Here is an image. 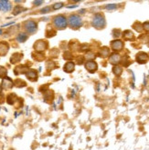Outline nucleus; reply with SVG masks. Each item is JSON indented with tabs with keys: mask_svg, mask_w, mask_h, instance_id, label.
<instances>
[{
	"mask_svg": "<svg viewBox=\"0 0 149 150\" xmlns=\"http://www.w3.org/2000/svg\"><path fill=\"white\" fill-rule=\"evenodd\" d=\"M13 85H14V83L9 77L3 78L1 86H2V88H4V89H9V88L13 87Z\"/></svg>",
	"mask_w": 149,
	"mask_h": 150,
	"instance_id": "nucleus-10",
	"label": "nucleus"
},
{
	"mask_svg": "<svg viewBox=\"0 0 149 150\" xmlns=\"http://www.w3.org/2000/svg\"><path fill=\"white\" fill-rule=\"evenodd\" d=\"M7 74V70L4 67H0V78H5Z\"/></svg>",
	"mask_w": 149,
	"mask_h": 150,
	"instance_id": "nucleus-24",
	"label": "nucleus"
},
{
	"mask_svg": "<svg viewBox=\"0 0 149 150\" xmlns=\"http://www.w3.org/2000/svg\"><path fill=\"white\" fill-rule=\"evenodd\" d=\"M12 5L9 1H0V11L2 12H8L11 10Z\"/></svg>",
	"mask_w": 149,
	"mask_h": 150,
	"instance_id": "nucleus-8",
	"label": "nucleus"
},
{
	"mask_svg": "<svg viewBox=\"0 0 149 150\" xmlns=\"http://www.w3.org/2000/svg\"><path fill=\"white\" fill-rule=\"evenodd\" d=\"M49 7H46V8H43L41 9V13H46V12H49Z\"/></svg>",
	"mask_w": 149,
	"mask_h": 150,
	"instance_id": "nucleus-36",
	"label": "nucleus"
},
{
	"mask_svg": "<svg viewBox=\"0 0 149 150\" xmlns=\"http://www.w3.org/2000/svg\"><path fill=\"white\" fill-rule=\"evenodd\" d=\"M7 103L9 104V105H13L15 103V101L16 100V96L15 94H10L9 96H7Z\"/></svg>",
	"mask_w": 149,
	"mask_h": 150,
	"instance_id": "nucleus-22",
	"label": "nucleus"
},
{
	"mask_svg": "<svg viewBox=\"0 0 149 150\" xmlns=\"http://www.w3.org/2000/svg\"><path fill=\"white\" fill-rule=\"evenodd\" d=\"M46 65H47L46 66L47 67V69H49V70H51V69L55 68V63L53 62V61H48Z\"/></svg>",
	"mask_w": 149,
	"mask_h": 150,
	"instance_id": "nucleus-27",
	"label": "nucleus"
},
{
	"mask_svg": "<svg viewBox=\"0 0 149 150\" xmlns=\"http://www.w3.org/2000/svg\"><path fill=\"white\" fill-rule=\"evenodd\" d=\"M47 48H48V43L45 40H38L34 45V49L36 50V52L39 53L45 51Z\"/></svg>",
	"mask_w": 149,
	"mask_h": 150,
	"instance_id": "nucleus-5",
	"label": "nucleus"
},
{
	"mask_svg": "<svg viewBox=\"0 0 149 150\" xmlns=\"http://www.w3.org/2000/svg\"><path fill=\"white\" fill-rule=\"evenodd\" d=\"M69 25L71 28H72L73 29H78L80 28L82 25V19L80 16L78 15H72L69 17Z\"/></svg>",
	"mask_w": 149,
	"mask_h": 150,
	"instance_id": "nucleus-2",
	"label": "nucleus"
},
{
	"mask_svg": "<svg viewBox=\"0 0 149 150\" xmlns=\"http://www.w3.org/2000/svg\"><path fill=\"white\" fill-rule=\"evenodd\" d=\"M92 25L96 29H102L106 25V21H105L104 16L102 14H96L92 18Z\"/></svg>",
	"mask_w": 149,
	"mask_h": 150,
	"instance_id": "nucleus-1",
	"label": "nucleus"
},
{
	"mask_svg": "<svg viewBox=\"0 0 149 150\" xmlns=\"http://www.w3.org/2000/svg\"><path fill=\"white\" fill-rule=\"evenodd\" d=\"M15 74L16 75H19V74H24V73H27L29 71V68L28 67H26V66H17L16 68H15Z\"/></svg>",
	"mask_w": 149,
	"mask_h": 150,
	"instance_id": "nucleus-14",
	"label": "nucleus"
},
{
	"mask_svg": "<svg viewBox=\"0 0 149 150\" xmlns=\"http://www.w3.org/2000/svg\"><path fill=\"white\" fill-rule=\"evenodd\" d=\"M55 34H56V31H55V30L49 29V31L47 32V37H48V38H51V37L55 36Z\"/></svg>",
	"mask_w": 149,
	"mask_h": 150,
	"instance_id": "nucleus-30",
	"label": "nucleus"
},
{
	"mask_svg": "<svg viewBox=\"0 0 149 150\" xmlns=\"http://www.w3.org/2000/svg\"><path fill=\"white\" fill-rule=\"evenodd\" d=\"M122 38H124L125 40H133L134 39V33L131 30H125L124 33H122Z\"/></svg>",
	"mask_w": 149,
	"mask_h": 150,
	"instance_id": "nucleus-17",
	"label": "nucleus"
},
{
	"mask_svg": "<svg viewBox=\"0 0 149 150\" xmlns=\"http://www.w3.org/2000/svg\"><path fill=\"white\" fill-rule=\"evenodd\" d=\"M9 49V46L6 42H0V56H6Z\"/></svg>",
	"mask_w": 149,
	"mask_h": 150,
	"instance_id": "nucleus-13",
	"label": "nucleus"
},
{
	"mask_svg": "<svg viewBox=\"0 0 149 150\" xmlns=\"http://www.w3.org/2000/svg\"><path fill=\"white\" fill-rule=\"evenodd\" d=\"M75 69V65L72 62H67L64 66V71L67 73H72L74 71Z\"/></svg>",
	"mask_w": 149,
	"mask_h": 150,
	"instance_id": "nucleus-16",
	"label": "nucleus"
},
{
	"mask_svg": "<svg viewBox=\"0 0 149 150\" xmlns=\"http://www.w3.org/2000/svg\"><path fill=\"white\" fill-rule=\"evenodd\" d=\"M116 8H117V6L116 5H108V6H106V9H108V10L116 9Z\"/></svg>",
	"mask_w": 149,
	"mask_h": 150,
	"instance_id": "nucleus-34",
	"label": "nucleus"
},
{
	"mask_svg": "<svg viewBox=\"0 0 149 150\" xmlns=\"http://www.w3.org/2000/svg\"><path fill=\"white\" fill-rule=\"evenodd\" d=\"M24 28L29 34H34L38 29L37 23L33 20H28L24 23Z\"/></svg>",
	"mask_w": 149,
	"mask_h": 150,
	"instance_id": "nucleus-4",
	"label": "nucleus"
},
{
	"mask_svg": "<svg viewBox=\"0 0 149 150\" xmlns=\"http://www.w3.org/2000/svg\"><path fill=\"white\" fill-rule=\"evenodd\" d=\"M62 6H63V3L59 2V3H56V4L53 6V8H54V9H59V8H61Z\"/></svg>",
	"mask_w": 149,
	"mask_h": 150,
	"instance_id": "nucleus-32",
	"label": "nucleus"
},
{
	"mask_svg": "<svg viewBox=\"0 0 149 150\" xmlns=\"http://www.w3.org/2000/svg\"><path fill=\"white\" fill-rule=\"evenodd\" d=\"M85 67H86V69L88 70V71H90L91 73H93L95 70H97V67H98V66H97V63L96 62H94V61H91V60H89L88 62H86V64H85Z\"/></svg>",
	"mask_w": 149,
	"mask_h": 150,
	"instance_id": "nucleus-9",
	"label": "nucleus"
},
{
	"mask_svg": "<svg viewBox=\"0 0 149 150\" xmlns=\"http://www.w3.org/2000/svg\"><path fill=\"white\" fill-rule=\"evenodd\" d=\"M95 57V55L93 54L92 52H88L87 54L85 55V58H87V59H91V61H92V59H93Z\"/></svg>",
	"mask_w": 149,
	"mask_h": 150,
	"instance_id": "nucleus-28",
	"label": "nucleus"
},
{
	"mask_svg": "<svg viewBox=\"0 0 149 150\" xmlns=\"http://www.w3.org/2000/svg\"><path fill=\"white\" fill-rule=\"evenodd\" d=\"M83 59H84V57H78V58H77V63L78 64H82Z\"/></svg>",
	"mask_w": 149,
	"mask_h": 150,
	"instance_id": "nucleus-35",
	"label": "nucleus"
},
{
	"mask_svg": "<svg viewBox=\"0 0 149 150\" xmlns=\"http://www.w3.org/2000/svg\"><path fill=\"white\" fill-rule=\"evenodd\" d=\"M63 57H64L65 59H72V53L69 52V51H66V52L64 53Z\"/></svg>",
	"mask_w": 149,
	"mask_h": 150,
	"instance_id": "nucleus-29",
	"label": "nucleus"
},
{
	"mask_svg": "<svg viewBox=\"0 0 149 150\" xmlns=\"http://www.w3.org/2000/svg\"><path fill=\"white\" fill-rule=\"evenodd\" d=\"M33 57L35 60H37V61H42V60H44L45 59V56L41 54V53H39V52H35L32 54Z\"/></svg>",
	"mask_w": 149,
	"mask_h": 150,
	"instance_id": "nucleus-19",
	"label": "nucleus"
},
{
	"mask_svg": "<svg viewBox=\"0 0 149 150\" xmlns=\"http://www.w3.org/2000/svg\"><path fill=\"white\" fill-rule=\"evenodd\" d=\"M15 86L17 87H23L26 86V83L23 80H21V79H16V80L15 81Z\"/></svg>",
	"mask_w": 149,
	"mask_h": 150,
	"instance_id": "nucleus-26",
	"label": "nucleus"
},
{
	"mask_svg": "<svg viewBox=\"0 0 149 150\" xmlns=\"http://www.w3.org/2000/svg\"><path fill=\"white\" fill-rule=\"evenodd\" d=\"M42 3H43L42 1H35V2H34L33 4H34L35 6H39V5H41Z\"/></svg>",
	"mask_w": 149,
	"mask_h": 150,
	"instance_id": "nucleus-37",
	"label": "nucleus"
},
{
	"mask_svg": "<svg viewBox=\"0 0 149 150\" xmlns=\"http://www.w3.org/2000/svg\"><path fill=\"white\" fill-rule=\"evenodd\" d=\"M26 76H27L29 80L31 81H37L38 79V73L36 70H33V69H30L29 71L26 73Z\"/></svg>",
	"mask_w": 149,
	"mask_h": 150,
	"instance_id": "nucleus-12",
	"label": "nucleus"
},
{
	"mask_svg": "<svg viewBox=\"0 0 149 150\" xmlns=\"http://www.w3.org/2000/svg\"><path fill=\"white\" fill-rule=\"evenodd\" d=\"M2 33H3V32H2V30H1V29H0V35H1Z\"/></svg>",
	"mask_w": 149,
	"mask_h": 150,
	"instance_id": "nucleus-39",
	"label": "nucleus"
},
{
	"mask_svg": "<svg viewBox=\"0 0 149 150\" xmlns=\"http://www.w3.org/2000/svg\"><path fill=\"white\" fill-rule=\"evenodd\" d=\"M28 35L26 33H19V35L16 36V41L19 43H24L26 40L28 39Z\"/></svg>",
	"mask_w": 149,
	"mask_h": 150,
	"instance_id": "nucleus-18",
	"label": "nucleus"
},
{
	"mask_svg": "<svg viewBox=\"0 0 149 150\" xmlns=\"http://www.w3.org/2000/svg\"><path fill=\"white\" fill-rule=\"evenodd\" d=\"M25 10H26L25 8H22V7H21V6H16L14 8L13 14H14V15H17V14H19V13H21V12L25 11Z\"/></svg>",
	"mask_w": 149,
	"mask_h": 150,
	"instance_id": "nucleus-25",
	"label": "nucleus"
},
{
	"mask_svg": "<svg viewBox=\"0 0 149 150\" xmlns=\"http://www.w3.org/2000/svg\"><path fill=\"white\" fill-rule=\"evenodd\" d=\"M21 58H22V54H19V53H15V54L12 55V57L10 58V62L12 64H16L21 60Z\"/></svg>",
	"mask_w": 149,
	"mask_h": 150,
	"instance_id": "nucleus-15",
	"label": "nucleus"
},
{
	"mask_svg": "<svg viewBox=\"0 0 149 150\" xmlns=\"http://www.w3.org/2000/svg\"><path fill=\"white\" fill-rule=\"evenodd\" d=\"M136 61L139 63V64H145L146 63L148 59H149V57L146 53H144V52H139L138 54L136 55V57H135Z\"/></svg>",
	"mask_w": 149,
	"mask_h": 150,
	"instance_id": "nucleus-6",
	"label": "nucleus"
},
{
	"mask_svg": "<svg viewBox=\"0 0 149 150\" xmlns=\"http://www.w3.org/2000/svg\"><path fill=\"white\" fill-rule=\"evenodd\" d=\"M120 61H121V56L119 54H117V53H113V54H112L109 57V62L112 65L116 66Z\"/></svg>",
	"mask_w": 149,
	"mask_h": 150,
	"instance_id": "nucleus-11",
	"label": "nucleus"
},
{
	"mask_svg": "<svg viewBox=\"0 0 149 150\" xmlns=\"http://www.w3.org/2000/svg\"><path fill=\"white\" fill-rule=\"evenodd\" d=\"M112 72L115 76H120L122 74V67L116 65V66H115L112 67Z\"/></svg>",
	"mask_w": 149,
	"mask_h": 150,
	"instance_id": "nucleus-20",
	"label": "nucleus"
},
{
	"mask_svg": "<svg viewBox=\"0 0 149 150\" xmlns=\"http://www.w3.org/2000/svg\"><path fill=\"white\" fill-rule=\"evenodd\" d=\"M53 25L58 29H65L68 25V21L63 16H57L53 19Z\"/></svg>",
	"mask_w": 149,
	"mask_h": 150,
	"instance_id": "nucleus-3",
	"label": "nucleus"
},
{
	"mask_svg": "<svg viewBox=\"0 0 149 150\" xmlns=\"http://www.w3.org/2000/svg\"><path fill=\"white\" fill-rule=\"evenodd\" d=\"M143 29H145V31L149 32V21L145 22V23L143 24Z\"/></svg>",
	"mask_w": 149,
	"mask_h": 150,
	"instance_id": "nucleus-33",
	"label": "nucleus"
},
{
	"mask_svg": "<svg viewBox=\"0 0 149 150\" xmlns=\"http://www.w3.org/2000/svg\"><path fill=\"white\" fill-rule=\"evenodd\" d=\"M133 28H134L137 32H142V31H143V25H142V24H140V23H138V22H136V23L134 24Z\"/></svg>",
	"mask_w": 149,
	"mask_h": 150,
	"instance_id": "nucleus-23",
	"label": "nucleus"
},
{
	"mask_svg": "<svg viewBox=\"0 0 149 150\" xmlns=\"http://www.w3.org/2000/svg\"><path fill=\"white\" fill-rule=\"evenodd\" d=\"M109 54H110V50H109V48L106 47H102V50L100 51V55H101L102 57H107L109 56Z\"/></svg>",
	"mask_w": 149,
	"mask_h": 150,
	"instance_id": "nucleus-21",
	"label": "nucleus"
},
{
	"mask_svg": "<svg viewBox=\"0 0 149 150\" xmlns=\"http://www.w3.org/2000/svg\"><path fill=\"white\" fill-rule=\"evenodd\" d=\"M111 47L115 51H120L124 47V43H122L121 40H113L111 42Z\"/></svg>",
	"mask_w": 149,
	"mask_h": 150,
	"instance_id": "nucleus-7",
	"label": "nucleus"
},
{
	"mask_svg": "<svg viewBox=\"0 0 149 150\" xmlns=\"http://www.w3.org/2000/svg\"><path fill=\"white\" fill-rule=\"evenodd\" d=\"M112 34H113V37H115V38H119L120 37V35H121V31L118 29H115V30H113L112 31Z\"/></svg>",
	"mask_w": 149,
	"mask_h": 150,
	"instance_id": "nucleus-31",
	"label": "nucleus"
},
{
	"mask_svg": "<svg viewBox=\"0 0 149 150\" xmlns=\"http://www.w3.org/2000/svg\"><path fill=\"white\" fill-rule=\"evenodd\" d=\"M1 92H2V86L0 85V93H1Z\"/></svg>",
	"mask_w": 149,
	"mask_h": 150,
	"instance_id": "nucleus-38",
	"label": "nucleus"
}]
</instances>
